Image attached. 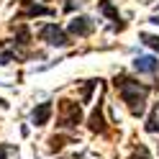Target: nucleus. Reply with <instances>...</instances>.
I'll list each match as a JSON object with an SVG mask.
<instances>
[{
  "mask_svg": "<svg viewBox=\"0 0 159 159\" xmlns=\"http://www.w3.org/2000/svg\"><path fill=\"white\" fill-rule=\"evenodd\" d=\"M113 87L118 90L121 100L128 105V111H131L134 118L144 116L146 98H149V93H152V87L144 85V82H139V80H134V77H128V75H116L113 77Z\"/></svg>",
  "mask_w": 159,
  "mask_h": 159,
  "instance_id": "obj_1",
  "label": "nucleus"
},
{
  "mask_svg": "<svg viewBox=\"0 0 159 159\" xmlns=\"http://www.w3.org/2000/svg\"><path fill=\"white\" fill-rule=\"evenodd\" d=\"M57 128H62V131H72V128H77L80 123H82V108H80V103L75 100H59L57 105Z\"/></svg>",
  "mask_w": 159,
  "mask_h": 159,
  "instance_id": "obj_2",
  "label": "nucleus"
},
{
  "mask_svg": "<svg viewBox=\"0 0 159 159\" xmlns=\"http://www.w3.org/2000/svg\"><path fill=\"white\" fill-rule=\"evenodd\" d=\"M39 36H41L49 46H59V49H64V46H69V44H72V41H69V36H67V34H64L57 23H46V26H41Z\"/></svg>",
  "mask_w": 159,
  "mask_h": 159,
  "instance_id": "obj_3",
  "label": "nucleus"
},
{
  "mask_svg": "<svg viewBox=\"0 0 159 159\" xmlns=\"http://www.w3.org/2000/svg\"><path fill=\"white\" fill-rule=\"evenodd\" d=\"M134 69H136L139 75H152V77H157V75H159V59L152 57V54L136 57V59H134Z\"/></svg>",
  "mask_w": 159,
  "mask_h": 159,
  "instance_id": "obj_4",
  "label": "nucleus"
},
{
  "mask_svg": "<svg viewBox=\"0 0 159 159\" xmlns=\"http://www.w3.org/2000/svg\"><path fill=\"white\" fill-rule=\"evenodd\" d=\"M93 31H95V21L87 16H77L69 21V34L72 36H90Z\"/></svg>",
  "mask_w": 159,
  "mask_h": 159,
  "instance_id": "obj_5",
  "label": "nucleus"
},
{
  "mask_svg": "<svg viewBox=\"0 0 159 159\" xmlns=\"http://www.w3.org/2000/svg\"><path fill=\"white\" fill-rule=\"evenodd\" d=\"M98 11L113 21V31H123V28H126V23L121 21V13H118V8L111 3V0H100V3H98Z\"/></svg>",
  "mask_w": 159,
  "mask_h": 159,
  "instance_id": "obj_6",
  "label": "nucleus"
},
{
  "mask_svg": "<svg viewBox=\"0 0 159 159\" xmlns=\"http://www.w3.org/2000/svg\"><path fill=\"white\" fill-rule=\"evenodd\" d=\"M87 126H90V131L93 134H108V121H105V116H103V100L98 103V108L93 111V116H90V121H87Z\"/></svg>",
  "mask_w": 159,
  "mask_h": 159,
  "instance_id": "obj_7",
  "label": "nucleus"
},
{
  "mask_svg": "<svg viewBox=\"0 0 159 159\" xmlns=\"http://www.w3.org/2000/svg\"><path fill=\"white\" fill-rule=\"evenodd\" d=\"M21 3H23V11L18 13V18H36V16H52L54 13L52 8L39 5V3H34V0H21Z\"/></svg>",
  "mask_w": 159,
  "mask_h": 159,
  "instance_id": "obj_8",
  "label": "nucleus"
},
{
  "mask_svg": "<svg viewBox=\"0 0 159 159\" xmlns=\"http://www.w3.org/2000/svg\"><path fill=\"white\" fill-rule=\"evenodd\" d=\"M52 111H54V105L52 103H39L36 108H34V113H31V121H34V126H46L49 123V118H52Z\"/></svg>",
  "mask_w": 159,
  "mask_h": 159,
  "instance_id": "obj_9",
  "label": "nucleus"
},
{
  "mask_svg": "<svg viewBox=\"0 0 159 159\" xmlns=\"http://www.w3.org/2000/svg\"><path fill=\"white\" fill-rule=\"evenodd\" d=\"M146 131H149V134H159V105H154L152 116H149V121H146Z\"/></svg>",
  "mask_w": 159,
  "mask_h": 159,
  "instance_id": "obj_10",
  "label": "nucleus"
},
{
  "mask_svg": "<svg viewBox=\"0 0 159 159\" xmlns=\"http://www.w3.org/2000/svg\"><path fill=\"white\" fill-rule=\"evenodd\" d=\"M139 39H141L146 46H152L154 52H159V36H152V34H139Z\"/></svg>",
  "mask_w": 159,
  "mask_h": 159,
  "instance_id": "obj_11",
  "label": "nucleus"
},
{
  "mask_svg": "<svg viewBox=\"0 0 159 159\" xmlns=\"http://www.w3.org/2000/svg\"><path fill=\"white\" fill-rule=\"evenodd\" d=\"M131 159H152V152L144 146V144H139L136 149H134V154H131Z\"/></svg>",
  "mask_w": 159,
  "mask_h": 159,
  "instance_id": "obj_12",
  "label": "nucleus"
},
{
  "mask_svg": "<svg viewBox=\"0 0 159 159\" xmlns=\"http://www.w3.org/2000/svg\"><path fill=\"white\" fill-rule=\"evenodd\" d=\"M95 85H98V80H87V85H85V90H82V100H85V103H90V98H93V90H95Z\"/></svg>",
  "mask_w": 159,
  "mask_h": 159,
  "instance_id": "obj_13",
  "label": "nucleus"
},
{
  "mask_svg": "<svg viewBox=\"0 0 159 159\" xmlns=\"http://www.w3.org/2000/svg\"><path fill=\"white\" fill-rule=\"evenodd\" d=\"M72 139H64V136H52V152H59L64 144H69Z\"/></svg>",
  "mask_w": 159,
  "mask_h": 159,
  "instance_id": "obj_14",
  "label": "nucleus"
},
{
  "mask_svg": "<svg viewBox=\"0 0 159 159\" xmlns=\"http://www.w3.org/2000/svg\"><path fill=\"white\" fill-rule=\"evenodd\" d=\"M13 152V146L11 144H0V159H8V154Z\"/></svg>",
  "mask_w": 159,
  "mask_h": 159,
  "instance_id": "obj_15",
  "label": "nucleus"
},
{
  "mask_svg": "<svg viewBox=\"0 0 159 159\" xmlns=\"http://www.w3.org/2000/svg\"><path fill=\"white\" fill-rule=\"evenodd\" d=\"M149 21H152L154 26H159V16H152V18H149Z\"/></svg>",
  "mask_w": 159,
  "mask_h": 159,
  "instance_id": "obj_16",
  "label": "nucleus"
}]
</instances>
